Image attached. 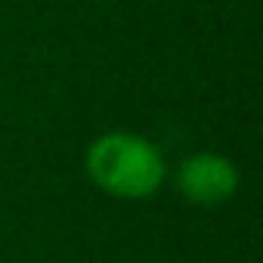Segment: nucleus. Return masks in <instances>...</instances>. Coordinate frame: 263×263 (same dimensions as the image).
<instances>
[{
    "label": "nucleus",
    "mask_w": 263,
    "mask_h": 263,
    "mask_svg": "<svg viewBox=\"0 0 263 263\" xmlns=\"http://www.w3.org/2000/svg\"><path fill=\"white\" fill-rule=\"evenodd\" d=\"M177 186L189 201L214 208V204H223L238 189V174L229 158L214 152H198L183 161L177 174Z\"/></svg>",
    "instance_id": "obj_2"
},
{
    "label": "nucleus",
    "mask_w": 263,
    "mask_h": 263,
    "mask_svg": "<svg viewBox=\"0 0 263 263\" xmlns=\"http://www.w3.org/2000/svg\"><path fill=\"white\" fill-rule=\"evenodd\" d=\"M87 171L108 195L146 198L164 180V158L149 140L115 130L90 146Z\"/></svg>",
    "instance_id": "obj_1"
}]
</instances>
